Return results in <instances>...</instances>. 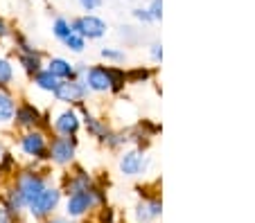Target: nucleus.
<instances>
[{"instance_id":"nucleus-7","label":"nucleus","mask_w":255,"mask_h":223,"mask_svg":"<svg viewBox=\"0 0 255 223\" xmlns=\"http://www.w3.org/2000/svg\"><path fill=\"white\" fill-rule=\"evenodd\" d=\"M72 25V32H77L79 36L84 39L93 41V39H102L106 34V23L95 14H84V16H77V18L70 20Z\"/></svg>"},{"instance_id":"nucleus-11","label":"nucleus","mask_w":255,"mask_h":223,"mask_svg":"<svg viewBox=\"0 0 255 223\" xmlns=\"http://www.w3.org/2000/svg\"><path fill=\"white\" fill-rule=\"evenodd\" d=\"M144 167V155L142 151H127L120 158V169L125 176H138Z\"/></svg>"},{"instance_id":"nucleus-1","label":"nucleus","mask_w":255,"mask_h":223,"mask_svg":"<svg viewBox=\"0 0 255 223\" xmlns=\"http://www.w3.org/2000/svg\"><path fill=\"white\" fill-rule=\"evenodd\" d=\"M100 203H104V192L100 187H86V189H77L68 194L66 201V214L70 219H82L84 214H88L91 210H95Z\"/></svg>"},{"instance_id":"nucleus-18","label":"nucleus","mask_w":255,"mask_h":223,"mask_svg":"<svg viewBox=\"0 0 255 223\" xmlns=\"http://www.w3.org/2000/svg\"><path fill=\"white\" fill-rule=\"evenodd\" d=\"M18 63L23 66V70L29 74V77H34V74H36L41 68H43V57H41V52L18 54Z\"/></svg>"},{"instance_id":"nucleus-24","label":"nucleus","mask_w":255,"mask_h":223,"mask_svg":"<svg viewBox=\"0 0 255 223\" xmlns=\"http://www.w3.org/2000/svg\"><path fill=\"white\" fill-rule=\"evenodd\" d=\"M100 54L104 59H109V61H125V52H120V50H113V48H104Z\"/></svg>"},{"instance_id":"nucleus-22","label":"nucleus","mask_w":255,"mask_h":223,"mask_svg":"<svg viewBox=\"0 0 255 223\" xmlns=\"http://www.w3.org/2000/svg\"><path fill=\"white\" fill-rule=\"evenodd\" d=\"M109 73H111V90L113 92H120L122 88H125L127 74L122 73V70H118V68H109Z\"/></svg>"},{"instance_id":"nucleus-31","label":"nucleus","mask_w":255,"mask_h":223,"mask_svg":"<svg viewBox=\"0 0 255 223\" xmlns=\"http://www.w3.org/2000/svg\"><path fill=\"white\" fill-rule=\"evenodd\" d=\"M102 223H113V212L109 208L102 210Z\"/></svg>"},{"instance_id":"nucleus-30","label":"nucleus","mask_w":255,"mask_h":223,"mask_svg":"<svg viewBox=\"0 0 255 223\" xmlns=\"http://www.w3.org/2000/svg\"><path fill=\"white\" fill-rule=\"evenodd\" d=\"M149 52H151V59H154V61H160V59H163V45H160V43H154Z\"/></svg>"},{"instance_id":"nucleus-19","label":"nucleus","mask_w":255,"mask_h":223,"mask_svg":"<svg viewBox=\"0 0 255 223\" xmlns=\"http://www.w3.org/2000/svg\"><path fill=\"white\" fill-rule=\"evenodd\" d=\"M11 81H14V66L9 59L0 57V88H9Z\"/></svg>"},{"instance_id":"nucleus-28","label":"nucleus","mask_w":255,"mask_h":223,"mask_svg":"<svg viewBox=\"0 0 255 223\" xmlns=\"http://www.w3.org/2000/svg\"><path fill=\"white\" fill-rule=\"evenodd\" d=\"M7 36H11V29H9V25H7V20L0 16V43H2Z\"/></svg>"},{"instance_id":"nucleus-10","label":"nucleus","mask_w":255,"mask_h":223,"mask_svg":"<svg viewBox=\"0 0 255 223\" xmlns=\"http://www.w3.org/2000/svg\"><path fill=\"white\" fill-rule=\"evenodd\" d=\"M79 126H82V120H79L77 111H72V108H66L57 115L54 120V131L57 136H75L79 131Z\"/></svg>"},{"instance_id":"nucleus-21","label":"nucleus","mask_w":255,"mask_h":223,"mask_svg":"<svg viewBox=\"0 0 255 223\" xmlns=\"http://www.w3.org/2000/svg\"><path fill=\"white\" fill-rule=\"evenodd\" d=\"M61 43L66 45L68 50H72V52H84V48H86V39H84V36H79L77 32H70V34L61 41Z\"/></svg>"},{"instance_id":"nucleus-4","label":"nucleus","mask_w":255,"mask_h":223,"mask_svg":"<svg viewBox=\"0 0 255 223\" xmlns=\"http://www.w3.org/2000/svg\"><path fill=\"white\" fill-rule=\"evenodd\" d=\"M18 147L34 160H48V136L41 129H29L18 138Z\"/></svg>"},{"instance_id":"nucleus-3","label":"nucleus","mask_w":255,"mask_h":223,"mask_svg":"<svg viewBox=\"0 0 255 223\" xmlns=\"http://www.w3.org/2000/svg\"><path fill=\"white\" fill-rule=\"evenodd\" d=\"M59 201H61V189L45 185V187L39 192V196H36L25 210H27L34 219H48L50 214L57 210Z\"/></svg>"},{"instance_id":"nucleus-15","label":"nucleus","mask_w":255,"mask_h":223,"mask_svg":"<svg viewBox=\"0 0 255 223\" xmlns=\"http://www.w3.org/2000/svg\"><path fill=\"white\" fill-rule=\"evenodd\" d=\"M48 70L57 79H72V77H75V66H72L70 61H66V59H61V57H52V59H50V61H48Z\"/></svg>"},{"instance_id":"nucleus-25","label":"nucleus","mask_w":255,"mask_h":223,"mask_svg":"<svg viewBox=\"0 0 255 223\" xmlns=\"http://www.w3.org/2000/svg\"><path fill=\"white\" fill-rule=\"evenodd\" d=\"M133 16L140 20V23H154V18H151V14H149L147 7H138V9H133Z\"/></svg>"},{"instance_id":"nucleus-2","label":"nucleus","mask_w":255,"mask_h":223,"mask_svg":"<svg viewBox=\"0 0 255 223\" xmlns=\"http://www.w3.org/2000/svg\"><path fill=\"white\" fill-rule=\"evenodd\" d=\"M77 153V138L75 136H57L48 142V160H52L54 165L66 167L75 160Z\"/></svg>"},{"instance_id":"nucleus-29","label":"nucleus","mask_w":255,"mask_h":223,"mask_svg":"<svg viewBox=\"0 0 255 223\" xmlns=\"http://www.w3.org/2000/svg\"><path fill=\"white\" fill-rule=\"evenodd\" d=\"M0 223H16V219L5 210V205L0 203Z\"/></svg>"},{"instance_id":"nucleus-5","label":"nucleus","mask_w":255,"mask_h":223,"mask_svg":"<svg viewBox=\"0 0 255 223\" xmlns=\"http://www.w3.org/2000/svg\"><path fill=\"white\" fill-rule=\"evenodd\" d=\"M52 95L57 97V102H63V104H82L88 97V86L79 77L61 79Z\"/></svg>"},{"instance_id":"nucleus-14","label":"nucleus","mask_w":255,"mask_h":223,"mask_svg":"<svg viewBox=\"0 0 255 223\" xmlns=\"http://www.w3.org/2000/svg\"><path fill=\"white\" fill-rule=\"evenodd\" d=\"M93 178L86 174V171L82 169V167H77L75 169V174H70L66 178V192L68 194H72V192H77V189H86V187H93Z\"/></svg>"},{"instance_id":"nucleus-23","label":"nucleus","mask_w":255,"mask_h":223,"mask_svg":"<svg viewBox=\"0 0 255 223\" xmlns=\"http://www.w3.org/2000/svg\"><path fill=\"white\" fill-rule=\"evenodd\" d=\"M147 9H149L151 18H154V20H160V18H163V0H151Z\"/></svg>"},{"instance_id":"nucleus-6","label":"nucleus","mask_w":255,"mask_h":223,"mask_svg":"<svg viewBox=\"0 0 255 223\" xmlns=\"http://www.w3.org/2000/svg\"><path fill=\"white\" fill-rule=\"evenodd\" d=\"M14 185L18 187V192L23 194V201H25V205H29L36 196H39V192L48 185V180H45V176L43 174H39V171H32V169H27V171H20L18 176L14 178Z\"/></svg>"},{"instance_id":"nucleus-26","label":"nucleus","mask_w":255,"mask_h":223,"mask_svg":"<svg viewBox=\"0 0 255 223\" xmlns=\"http://www.w3.org/2000/svg\"><path fill=\"white\" fill-rule=\"evenodd\" d=\"M100 5H102V0H79V7L84 11H95Z\"/></svg>"},{"instance_id":"nucleus-16","label":"nucleus","mask_w":255,"mask_h":223,"mask_svg":"<svg viewBox=\"0 0 255 223\" xmlns=\"http://www.w3.org/2000/svg\"><path fill=\"white\" fill-rule=\"evenodd\" d=\"M16 113V99L7 88H0V122H11Z\"/></svg>"},{"instance_id":"nucleus-9","label":"nucleus","mask_w":255,"mask_h":223,"mask_svg":"<svg viewBox=\"0 0 255 223\" xmlns=\"http://www.w3.org/2000/svg\"><path fill=\"white\" fill-rule=\"evenodd\" d=\"M84 81H86L88 90H93V92L111 90V73H109L106 66H93V68H88Z\"/></svg>"},{"instance_id":"nucleus-13","label":"nucleus","mask_w":255,"mask_h":223,"mask_svg":"<svg viewBox=\"0 0 255 223\" xmlns=\"http://www.w3.org/2000/svg\"><path fill=\"white\" fill-rule=\"evenodd\" d=\"M79 108H82V115H84V126H86V131L91 133L93 138H97V140H102V142H104V138L109 136V131H111V129L106 126V122H102V120H97V117H93L91 113H88L86 108L82 106V104H79Z\"/></svg>"},{"instance_id":"nucleus-27","label":"nucleus","mask_w":255,"mask_h":223,"mask_svg":"<svg viewBox=\"0 0 255 223\" xmlns=\"http://www.w3.org/2000/svg\"><path fill=\"white\" fill-rule=\"evenodd\" d=\"M149 77V70H133L131 74H127V79H131V81H144V79Z\"/></svg>"},{"instance_id":"nucleus-17","label":"nucleus","mask_w":255,"mask_h":223,"mask_svg":"<svg viewBox=\"0 0 255 223\" xmlns=\"http://www.w3.org/2000/svg\"><path fill=\"white\" fill-rule=\"evenodd\" d=\"M32 81H34V86L36 88H41V90H45V92H54V88L59 86V81L61 79H57L52 73H50L48 68H41L39 73L32 77Z\"/></svg>"},{"instance_id":"nucleus-32","label":"nucleus","mask_w":255,"mask_h":223,"mask_svg":"<svg viewBox=\"0 0 255 223\" xmlns=\"http://www.w3.org/2000/svg\"><path fill=\"white\" fill-rule=\"evenodd\" d=\"M45 223H72V221H68V219H48Z\"/></svg>"},{"instance_id":"nucleus-20","label":"nucleus","mask_w":255,"mask_h":223,"mask_svg":"<svg viewBox=\"0 0 255 223\" xmlns=\"http://www.w3.org/2000/svg\"><path fill=\"white\" fill-rule=\"evenodd\" d=\"M72 32V25H70V20L68 18H63V16H59V18H54V23H52V34H54V39H59V41H63L68 34Z\"/></svg>"},{"instance_id":"nucleus-12","label":"nucleus","mask_w":255,"mask_h":223,"mask_svg":"<svg viewBox=\"0 0 255 223\" xmlns=\"http://www.w3.org/2000/svg\"><path fill=\"white\" fill-rule=\"evenodd\" d=\"M160 212H163V203L158 199H151L135 208V219H138V223H151L160 217Z\"/></svg>"},{"instance_id":"nucleus-8","label":"nucleus","mask_w":255,"mask_h":223,"mask_svg":"<svg viewBox=\"0 0 255 223\" xmlns=\"http://www.w3.org/2000/svg\"><path fill=\"white\" fill-rule=\"evenodd\" d=\"M14 122H16V126H18V129H23V131L45 126V117L39 113V108L34 106V104H29V102H23L20 106H16Z\"/></svg>"}]
</instances>
